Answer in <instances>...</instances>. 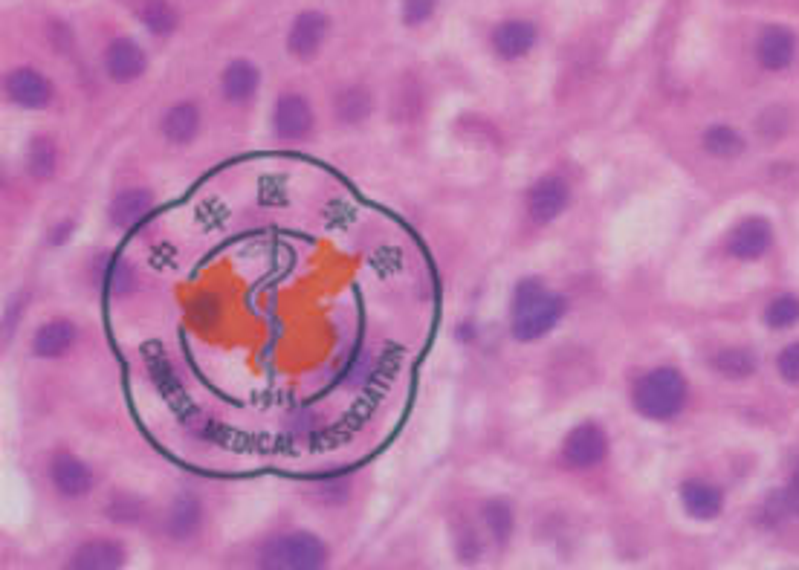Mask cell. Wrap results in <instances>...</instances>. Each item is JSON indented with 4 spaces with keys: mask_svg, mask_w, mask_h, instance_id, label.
Here are the masks:
<instances>
[{
    "mask_svg": "<svg viewBox=\"0 0 799 570\" xmlns=\"http://www.w3.org/2000/svg\"><path fill=\"white\" fill-rule=\"evenodd\" d=\"M568 313V299L545 284L539 275H527L510 296V336L519 345H533L553 333Z\"/></svg>",
    "mask_w": 799,
    "mask_h": 570,
    "instance_id": "1",
    "label": "cell"
},
{
    "mask_svg": "<svg viewBox=\"0 0 799 570\" xmlns=\"http://www.w3.org/2000/svg\"><path fill=\"white\" fill-rule=\"evenodd\" d=\"M255 562L267 570H319L331 562V547L310 530H284L258 547Z\"/></svg>",
    "mask_w": 799,
    "mask_h": 570,
    "instance_id": "2",
    "label": "cell"
},
{
    "mask_svg": "<svg viewBox=\"0 0 799 570\" xmlns=\"http://www.w3.org/2000/svg\"><path fill=\"white\" fill-rule=\"evenodd\" d=\"M687 400V382L675 368H655L634 385V408L649 420L675 417Z\"/></svg>",
    "mask_w": 799,
    "mask_h": 570,
    "instance_id": "3",
    "label": "cell"
},
{
    "mask_svg": "<svg viewBox=\"0 0 799 570\" xmlns=\"http://www.w3.org/2000/svg\"><path fill=\"white\" fill-rule=\"evenodd\" d=\"M270 131L284 145H302L316 134V108L302 90H284L278 93L273 113H270Z\"/></svg>",
    "mask_w": 799,
    "mask_h": 570,
    "instance_id": "4",
    "label": "cell"
},
{
    "mask_svg": "<svg viewBox=\"0 0 799 570\" xmlns=\"http://www.w3.org/2000/svg\"><path fill=\"white\" fill-rule=\"evenodd\" d=\"M571 186L559 174H542L524 194V218L536 229H545L562 218L571 206Z\"/></svg>",
    "mask_w": 799,
    "mask_h": 570,
    "instance_id": "5",
    "label": "cell"
},
{
    "mask_svg": "<svg viewBox=\"0 0 799 570\" xmlns=\"http://www.w3.org/2000/svg\"><path fill=\"white\" fill-rule=\"evenodd\" d=\"M47 481L61 501H82L96 489V472L70 449H58L47 461Z\"/></svg>",
    "mask_w": 799,
    "mask_h": 570,
    "instance_id": "6",
    "label": "cell"
},
{
    "mask_svg": "<svg viewBox=\"0 0 799 570\" xmlns=\"http://www.w3.org/2000/svg\"><path fill=\"white\" fill-rule=\"evenodd\" d=\"M608 455V435L606 429L594 420L577 423L559 446V461L565 463V469L574 472H588L594 466L606 461Z\"/></svg>",
    "mask_w": 799,
    "mask_h": 570,
    "instance_id": "7",
    "label": "cell"
},
{
    "mask_svg": "<svg viewBox=\"0 0 799 570\" xmlns=\"http://www.w3.org/2000/svg\"><path fill=\"white\" fill-rule=\"evenodd\" d=\"M3 96L12 108L47 110L56 99V84L35 67H15L3 79Z\"/></svg>",
    "mask_w": 799,
    "mask_h": 570,
    "instance_id": "8",
    "label": "cell"
},
{
    "mask_svg": "<svg viewBox=\"0 0 799 570\" xmlns=\"http://www.w3.org/2000/svg\"><path fill=\"white\" fill-rule=\"evenodd\" d=\"M203 524H206V507H203V498L192 489L177 492L163 513V533H166L168 542L174 544L194 542L200 536Z\"/></svg>",
    "mask_w": 799,
    "mask_h": 570,
    "instance_id": "9",
    "label": "cell"
},
{
    "mask_svg": "<svg viewBox=\"0 0 799 570\" xmlns=\"http://www.w3.org/2000/svg\"><path fill=\"white\" fill-rule=\"evenodd\" d=\"M148 70V53L131 35H119L102 53V73L113 84H134Z\"/></svg>",
    "mask_w": 799,
    "mask_h": 570,
    "instance_id": "10",
    "label": "cell"
},
{
    "mask_svg": "<svg viewBox=\"0 0 799 570\" xmlns=\"http://www.w3.org/2000/svg\"><path fill=\"white\" fill-rule=\"evenodd\" d=\"M328 35H331L328 15L319 9H304L293 18V24L287 29V53L296 61H310L325 50Z\"/></svg>",
    "mask_w": 799,
    "mask_h": 570,
    "instance_id": "11",
    "label": "cell"
},
{
    "mask_svg": "<svg viewBox=\"0 0 799 570\" xmlns=\"http://www.w3.org/2000/svg\"><path fill=\"white\" fill-rule=\"evenodd\" d=\"M203 125H206V116H203V105L197 99H177L171 102L163 116H160V125L157 131L166 139L168 145L174 148H186L200 139L203 134Z\"/></svg>",
    "mask_w": 799,
    "mask_h": 570,
    "instance_id": "12",
    "label": "cell"
},
{
    "mask_svg": "<svg viewBox=\"0 0 799 570\" xmlns=\"http://www.w3.org/2000/svg\"><path fill=\"white\" fill-rule=\"evenodd\" d=\"M478 524L487 536V542L493 544L496 550H507L513 544V536L519 530V513H516V504L513 498L507 495H490L478 504Z\"/></svg>",
    "mask_w": 799,
    "mask_h": 570,
    "instance_id": "13",
    "label": "cell"
},
{
    "mask_svg": "<svg viewBox=\"0 0 799 570\" xmlns=\"http://www.w3.org/2000/svg\"><path fill=\"white\" fill-rule=\"evenodd\" d=\"M218 93L226 105L247 108L261 93V70L252 58H232L218 76Z\"/></svg>",
    "mask_w": 799,
    "mask_h": 570,
    "instance_id": "14",
    "label": "cell"
},
{
    "mask_svg": "<svg viewBox=\"0 0 799 570\" xmlns=\"http://www.w3.org/2000/svg\"><path fill=\"white\" fill-rule=\"evenodd\" d=\"M76 345H79V325L67 316H56L35 327L29 339V353L41 362H56V359L70 356Z\"/></svg>",
    "mask_w": 799,
    "mask_h": 570,
    "instance_id": "15",
    "label": "cell"
},
{
    "mask_svg": "<svg viewBox=\"0 0 799 570\" xmlns=\"http://www.w3.org/2000/svg\"><path fill=\"white\" fill-rule=\"evenodd\" d=\"M536 44H539V27L533 21H524V18L501 21L490 32L493 53H496L498 61H507V64H516V61L527 58L536 50Z\"/></svg>",
    "mask_w": 799,
    "mask_h": 570,
    "instance_id": "16",
    "label": "cell"
},
{
    "mask_svg": "<svg viewBox=\"0 0 799 570\" xmlns=\"http://www.w3.org/2000/svg\"><path fill=\"white\" fill-rule=\"evenodd\" d=\"M374 110H377V99H374L371 87H365V84H342L333 93L331 113L333 122L339 128H351L354 131V128L368 125Z\"/></svg>",
    "mask_w": 799,
    "mask_h": 570,
    "instance_id": "17",
    "label": "cell"
},
{
    "mask_svg": "<svg viewBox=\"0 0 799 570\" xmlns=\"http://www.w3.org/2000/svg\"><path fill=\"white\" fill-rule=\"evenodd\" d=\"M154 191L145 189V186H128V189L116 191L113 200L108 203V220L113 223V229L119 232H131L142 226L145 220L151 218L154 212Z\"/></svg>",
    "mask_w": 799,
    "mask_h": 570,
    "instance_id": "18",
    "label": "cell"
},
{
    "mask_svg": "<svg viewBox=\"0 0 799 570\" xmlns=\"http://www.w3.org/2000/svg\"><path fill=\"white\" fill-rule=\"evenodd\" d=\"M128 565V550L119 539H108V536H96L82 542L73 556L67 559V568L73 570H119Z\"/></svg>",
    "mask_w": 799,
    "mask_h": 570,
    "instance_id": "19",
    "label": "cell"
},
{
    "mask_svg": "<svg viewBox=\"0 0 799 570\" xmlns=\"http://www.w3.org/2000/svg\"><path fill=\"white\" fill-rule=\"evenodd\" d=\"M24 168L32 183H53L61 168V148L53 136H32L24 151Z\"/></svg>",
    "mask_w": 799,
    "mask_h": 570,
    "instance_id": "20",
    "label": "cell"
},
{
    "mask_svg": "<svg viewBox=\"0 0 799 570\" xmlns=\"http://www.w3.org/2000/svg\"><path fill=\"white\" fill-rule=\"evenodd\" d=\"M487 536L478 524V518L458 516L452 521V550H455V559L464 562V565H475L484 550H487Z\"/></svg>",
    "mask_w": 799,
    "mask_h": 570,
    "instance_id": "21",
    "label": "cell"
},
{
    "mask_svg": "<svg viewBox=\"0 0 799 570\" xmlns=\"http://www.w3.org/2000/svg\"><path fill=\"white\" fill-rule=\"evenodd\" d=\"M102 513L116 527H139L148 518V504L142 495H134L128 489H116L105 498Z\"/></svg>",
    "mask_w": 799,
    "mask_h": 570,
    "instance_id": "22",
    "label": "cell"
},
{
    "mask_svg": "<svg viewBox=\"0 0 799 570\" xmlns=\"http://www.w3.org/2000/svg\"><path fill=\"white\" fill-rule=\"evenodd\" d=\"M768 246H771V226L765 220H744L730 235V252L744 261L759 258Z\"/></svg>",
    "mask_w": 799,
    "mask_h": 570,
    "instance_id": "23",
    "label": "cell"
},
{
    "mask_svg": "<svg viewBox=\"0 0 799 570\" xmlns=\"http://www.w3.org/2000/svg\"><path fill=\"white\" fill-rule=\"evenodd\" d=\"M791 58H794V35L782 27L765 29L759 38V61L768 70H782L791 64Z\"/></svg>",
    "mask_w": 799,
    "mask_h": 570,
    "instance_id": "24",
    "label": "cell"
},
{
    "mask_svg": "<svg viewBox=\"0 0 799 570\" xmlns=\"http://www.w3.org/2000/svg\"><path fill=\"white\" fill-rule=\"evenodd\" d=\"M139 21L154 38H171L180 27V12L168 0H145L139 6Z\"/></svg>",
    "mask_w": 799,
    "mask_h": 570,
    "instance_id": "25",
    "label": "cell"
},
{
    "mask_svg": "<svg viewBox=\"0 0 799 570\" xmlns=\"http://www.w3.org/2000/svg\"><path fill=\"white\" fill-rule=\"evenodd\" d=\"M681 501H684L689 516L701 518V521H710V518H716L721 513V495L710 484L689 481V484L681 487Z\"/></svg>",
    "mask_w": 799,
    "mask_h": 570,
    "instance_id": "26",
    "label": "cell"
},
{
    "mask_svg": "<svg viewBox=\"0 0 799 570\" xmlns=\"http://www.w3.org/2000/svg\"><path fill=\"white\" fill-rule=\"evenodd\" d=\"M99 275H102V284L111 296H128L137 287V272L122 258H105Z\"/></svg>",
    "mask_w": 799,
    "mask_h": 570,
    "instance_id": "27",
    "label": "cell"
},
{
    "mask_svg": "<svg viewBox=\"0 0 799 570\" xmlns=\"http://www.w3.org/2000/svg\"><path fill=\"white\" fill-rule=\"evenodd\" d=\"M704 148L716 157H736L742 151V136L736 134L733 128H724L716 125L704 134Z\"/></svg>",
    "mask_w": 799,
    "mask_h": 570,
    "instance_id": "28",
    "label": "cell"
},
{
    "mask_svg": "<svg viewBox=\"0 0 799 570\" xmlns=\"http://www.w3.org/2000/svg\"><path fill=\"white\" fill-rule=\"evenodd\" d=\"M716 365L718 371L724 374V377H733V380H742V377H747V374H753V368H756V362H753V356L747 351H724L718 353L716 356Z\"/></svg>",
    "mask_w": 799,
    "mask_h": 570,
    "instance_id": "29",
    "label": "cell"
},
{
    "mask_svg": "<svg viewBox=\"0 0 799 570\" xmlns=\"http://www.w3.org/2000/svg\"><path fill=\"white\" fill-rule=\"evenodd\" d=\"M316 498H319V504L339 507L351 498V481L348 478H325L316 484Z\"/></svg>",
    "mask_w": 799,
    "mask_h": 570,
    "instance_id": "30",
    "label": "cell"
},
{
    "mask_svg": "<svg viewBox=\"0 0 799 570\" xmlns=\"http://www.w3.org/2000/svg\"><path fill=\"white\" fill-rule=\"evenodd\" d=\"M799 322V301L791 296H782L768 307V325L771 327H791Z\"/></svg>",
    "mask_w": 799,
    "mask_h": 570,
    "instance_id": "31",
    "label": "cell"
},
{
    "mask_svg": "<svg viewBox=\"0 0 799 570\" xmlns=\"http://www.w3.org/2000/svg\"><path fill=\"white\" fill-rule=\"evenodd\" d=\"M435 9H438V0H403L400 15L406 27H423L426 21H432Z\"/></svg>",
    "mask_w": 799,
    "mask_h": 570,
    "instance_id": "32",
    "label": "cell"
},
{
    "mask_svg": "<svg viewBox=\"0 0 799 570\" xmlns=\"http://www.w3.org/2000/svg\"><path fill=\"white\" fill-rule=\"evenodd\" d=\"M779 371L788 382H799V342L779 353Z\"/></svg>",
    "mask_w": 799,
    "mask_h": 570,
    "instance_id": "33",
    "label": "cell"
},
{
    "mask_svg": "<svg viewBox=\"0 0 799 570\" xmlns=\"http://www.w3.org/2000/svg\"><path fill=\"white\" fill-rule=\"evenodd\" d=\"M73 229H76V223H73V220H58L56 226L47 232V244L53 246V249H56V246H64L67 241H70Z\"/></svg>",
    "mask_w": 799,
    "mask_h": 570,
    "instance_id": "34",
    "label": "cell"
},
{
    "mask_svg": "<svg viewBox=\"0 0 799 570\" xmlns=\"http://www.w3.org/2000/svg\"><path fill=\"white\" fill-rule=\"evenodd\" d=\"M53 44H56L58 53H70L73 50V35L64 24H53Z\"/></svg>",
    "mask_w": 799,
    "mask_h": 570,
    "instance_id": "35",
    "label": "cell"
},
{
    "mask_svg": "<svg viewBox=\"0 0 799 570\" xmlns=\"http://www.w3.org/2000/svg\"><path fill=\"white\" fill-rule=\"evenodd\" d=\"M785 501H788V510H791L794 516H799V466H797V472H794V481H791V487L785 489Z\"/></svg>",
    "mask_w": 799,
    "mask_h": 570,
    "instance_id": "36",
    "label": "cell"
}]
</instances>
